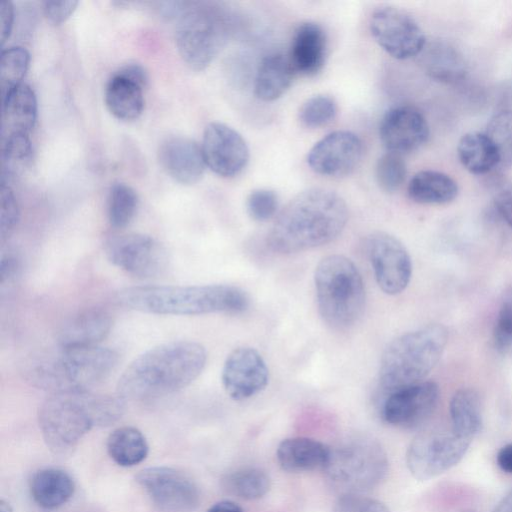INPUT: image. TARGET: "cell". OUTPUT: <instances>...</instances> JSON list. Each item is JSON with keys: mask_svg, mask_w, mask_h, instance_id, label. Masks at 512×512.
Segmentation results:
<instances>
[{"mask_svg": "<svg viewBox=\"0 0 512 512\" xmlns=\"http://www.w3.org/2000/svg\"><path fill=\"white\" fill-rule=\"evenodd\" d=\"M348 220L344 199L326 188L298 193L277 213L267 234V246L278 254H292L336 239Z\"/></svg>", "mask_w": 512, "mask_h": 512, "instance_id": "cell-1", "label": "cell"}, {"mask_svg": "<svg viewBox=\"0 0 512 512\" xmlns=\"http://www.w3.org/2000/svg\"><path fill=\"white\" fill-rule=\"evenodd\" d=\"M207 353L200 343L173 341L158 345L135 358L117 384L123 400L164 396L190 385L203 371Z\"/></svg>", "mask_w": 512, "mask_h": 512, "instance_id": "cell-2", "label": "cell"}, {"mask_svg": "<svg viewBox=\"0 0 512 512\" xmlns=\"http://www.w3.org/2000/svg\"><path fill=\"white\" fill-rule=\"evenodd\" d=\"M122 412L123 399L119 395L60 391L43 401L38 421L48 448L62 455L70 453L91 428L115 422Z\"/></svg>", "mask_w": 512, "mask_h": 512, "instance_id": "cell-3", "label": "cell"}, {"mask_svg": "<svg viewBox=\"0 0 512 512\" xmlns=\"http://www.w3.org/2000/svg\"><path fill=\"white\" fill-rule=\"evenodd\" d=\"M118 300L130 309L158 315L237 314L250 305L243 289L227 284L134 286L121 290Z\"/></svg>", "mask_w": 512, "mask_h": 512, "instance_id": "cell-4", "label": "cell"}, {"mask_svg": "<svg viewBox=\"0 0 512 512\" xmlns=\"http://www.w3.org/2000/svg\"><path fill=\"white\" fill-rule=\"evenodd\" d=\"M118 361L110 348L59 346L29 361L25 373L31 384L50 393L88 390L107 378Z\"/></svg>", "mask_w": 512, "mask_h": 512, "instance_id": "cell-5", "label": "cell"}, {"mask_svg": "<svg viewBox=\"0 0 512 512\" xmlns=\"http://www.w3.org/2000/svg\"><path fill=\"white\" fill-rule=\"evenodd\" d=\"M448 341L441 324H429L395 338L384 350L379 384L389 394L423 381L439 362Z\"/></svg>", "mask_w": 512, "mask_h": 512, "instance_id": "cell-6", "label": "cell"}, {"mask_svg": "<svg viewBox=\"0 0 512 512\" xmlns=\"http://www.w3.org/2000/svg\"><path fill=\"white\" fill-rule=\"evenodd\" d=\"M314 283L318 311L333 329L353 326L362 316L366 292L355 264L339 254L324 257L316 266Z\"/></svg>", "mask_w": 512, "mask_h": 512, "instance_id": "cell-7", "label": "cell"}, {"mask_svg": "<svg viewBox=\"0 0 512 512\" xmlns=\"http://www.w3.org/2000/svg\"><path fill=\"white\" fill-rule=\"evenodd\" d=\"M232 21L217 3H188L180 12L176 28L178 52L188 67L204 70L226 44Z\"/></svg>", "mask_w": 512, "mask_h": 512, "instance_id": "cell-8", "label": "cell"}, {"mask_svg": "<svg viewBox=\"0 0 512 512\" xmlns=\"http://www.w3.org/2000/svg\"><path fill=\"white\" fill-rule=\"evenodd\" d=\"M388 471L379 442L367 437L345 440L330 450L324 469L331 486L342 494H360L378 486Z\"/></svg>", "mask_w": 512, "mask_h": 512, "instance_id": "cell-9", "label": "cell"}, {"mask_svg": "<svg viewBox=\"0 0 512 512\" xmlns=\"http://www.w3.org/2000/svg\"><path fill=\"white\" fill-rule=\"evenodd\" d=\"M470 442L452 429L422 432L407 449V467L417 480L432 479L455 466L464 457Z\"/></svg>", "mask_w": 512, "mask_h": 512, "instance_id": "cell-10", "label": "cell"}, {"mask_svg": "<svg viewBox=\"0 0 512 512\" xmlns=\"http://www.w3.org/2000/svg\"><path fill=\"white\" fill-rule=\"evenodd\" d=\"M369 28L375 42L396 59L418 56L426 44L424 32L417 21L395 6H381L374 10Z\"/></svg>", "mask_w": 512, "mask_h": 512, "instance_id": "cell-11", "label": "cell"}, {"mask_svg": "<svg viewBox=\"0 0 512 512\" xmlns=\"http://www.w3.org/2000/svg\"><path fill=\"white\" fill-rule=\"evenodd\" d=\"M105 253L113 265L142 279L160 276L169 263L164 246L153 237L139 233L122 234L109 239Z\"/></svg>", "mask_w": 512, "mask_h": 512, "instance_id": "cell-12", "label": "cell"}, {"mask_svg": "<svg viewBox=\"0 0 512 512\" xmlns=\"http://www.w3.org/2000/svg\"><path fill=\"white\" fill-rule=\"evenodd\" d=\"M137 483L162 512H192L200 503L195 482L185 473L165 466L140 471Z\"/></svg>", "mask_w": 512, "mask_h": 512, "instance_id": "cell-13", "label": "cell"}, {"mask_svg": "<svg viewBox=\"0 0 512 512\" xmlns=\"http://www.w3.org/2000/svg\"><path fill=\"white\" fill-rule=\"evenodd\" d=\"M368 255L380 289L388 295H397L408 286L412 275L410 255L393 235L375 232L367 240Z\"/></svg>", "mask_w": 512, "mask_h": 512, "instance_id": "cell-14", "label": "cell"}, {"mask_svg": "<svg viewBox=\"0 0 512 512\" xmlns=\"http://www.w3.org/2000/svg\"><path fill=\"white\" fill-rule=\"evenodd\" d=\"M438 399V385L423 380L387 394L381 407V416L390 425L412 428L432 414Z\"/></svg>", "mask_w": 512, "mask_h": 512, "instance_id": "cell-15", "label": "cell"}, {"mask_svg": "<svg viewBox=\"0 0 512 512\" xmlns=\"http://www.w3.org/2000/svg\"><path fill=\"white\" fill-rule=\"evenodd\" d=\"M361 139L350 131H334L310 149L307 162L317 174L342 177L352 173L363 156Z\"/></svg>", "mask_w": 512, "mask_h": 512, "instance_id": "cell-16", "label": "cell"}, {"mask_svg": "<svg viewBox=\"0 0 512 512\" xmlns=\"http://www.w3.org/2000/svg\"><path fill=\"white\" fill-rule=\"evenodd\" d=\"M201 149L206 166L222 177L236 176L249 160V149L243 137L220 122L206 126Z\"/></svg>", "mask_w": 512, "mask_h": 512, "instance_id": "cell-17", "label": "cell"}, {"mask_svg": "<svg viewBox=\"0 0 512 512\" xmlns=\"http://www.w3.org/2000/svg\"><path fill=\"white\" fill-rule=\"evenodd\" d=\"M221 380L229 397L241 401L265 389L269 381V369L256 349L238 347L227 356Z\"/></svg>", "mask_w": 512, "mask_h": 512, "instance_id": "cell-18", "label": "cell"}, {"mask_svg": "<svg viewBox=\"0 0 512 512\" xmlns=\"http://www.w3.org/2000/svg\"><path fill=\"white\" fill-rule=\"evenodd\" d=\"M379 135L389 152L403 154L415 151L429 138V126L424 115L409 105L395 106L383 116Z\"/></svg>", "mask_w": 512, "mask_h": 512, "instance_id": "cell-19", "label": "cell"}, {"mask_svg": "<svg viewBox=\"0 0 512 512\" xmlns=\"http://www.w3.org/2000/svg\"><path fill=\"white\" fill-rule=\"evenodd\" d=\"M158 158L165 172L184 185L197 183L206 167L201 146L185 136L165 138L159 146Z\"/></svg>", "mask_w": 512, "mask_h": 512, "instance_id": "cell-20", "label": "cell"}, {"mask_svg": "<svg viewBox=\"0 0 512 512\" xmlns=\"http://www.w3.org/2000/svg\"><path fill=\"white\" fill-rule=\"evenodd\" d=\"M112 323L107 310L99 307L85 309L62 326L58 335L59 346H97L110 333Z\"/></svg>", "mask_w": 512, "mask_h": 512, "instance_id": "cell-21", "label": "cell"}, {"mask_svg": "<svg viewBox=\"0 0 512 512\" xmlns=\"http://www.w3.org/2000/svg\"><path fill=\"white\" fill-rule=\"evenodd\" d=\"M326 53L327 38L323 28L314 22L299 25L289 57L294 71L305 76L316 75L324 66Z\"/></svg>", "mask_w": 512, "mask_h": 512, "instance_id": "cell-22", "label": "cell"}, {"mask_svg": "<svg viewBox=\"0 0 512 512\" xmlns=\"http://www.w3.org/2000/svg\"><path fill=\"white\" fill-rule=\"evenodd\" d=\"M331 448L324 443L307 438L284 439L277 448L276 457L282 469L288 472L324 470Z\"/></svg>", "mask_w": 512, "mask_h": 512, "instance_id": "cell-23", "label": "cell"}, {"mask_svg": "<svg viewBox=\"0 0 512 512\" xmlns=\"http://www.w3.org/2000/svg\"><path fill=\"white\" fill-rule=\"evenodd\" d=\"M2 136L28 134L37 118V98L33 89L21 83L2 96Z\"/></svg>", "mask_w": 512, "mask_h": 512, "instance_id": "cell-24", "label": "cell"}, {"mask_svg": "<svg viewBox=\"0 0 512 512\" xmlns=\"http://www.w3.org/2000/svg\"><path fill=\"white\" fill-rule=\"evenodd\" d=\"M425 73L443 83H457L465 78L467 66L462 54L445 41L425 44L418 55Z\"/></svg>", "mask_w": 512, "mask_h": 512, "instance_id": "cell-25", "label": "cell"}, {"mask_svg": "<svg viewBox=\"0 0 512 512\" xmlns=\"http://www.w3.org/2000/svg\"><path fill=\"white\" fill-rule=\"evenodd\" d=\"M143 88V84L118 70L105 87V103L108 110L120 120L137 119L144 108Z\"/></svg>", "mask_w": 512, "mask_h": 512, "instance_id": "cell-26", "label": "cell"}, {"mask_svg": "<svg viewBox=\"0 0 512 512\" xmlns=\"http://www.w3.org/2000/svg\"><path fill=\"white\" fill-rule=\"evenodd\" d=\"M75 491L71 475L59 468H44L30 480V493L34 502L45 509H55L70 500Z\"/></svg>", "mask_w": 512, "mask_h": 512, "instance_id": "cell-27", "label": "cell"}, {"mask_svg": "<svg viewBox=\"0 0 512 512\" xmlns=\"http://www.w3.org/2000/svg\"><path fill=\"white\" fill-rule=\"evenodd\" d=\"M407 192L416 203L442 205L452 202L459 188L456 181L443 172L422 170L410 179Z\"/></svg>", "mask_w": 512, "mask_h": 512, "instance_id": "cell-28", "label": "cell"}, {"mask_svg": "<svg viewBox=\"0 0 512 512\" xmlns=\"http://www.w3.org/2000/svg\"><path fill=\"white\" fill-rule=\"evenodd\" d=\"M293 74L289 58L281 54L265 57L255 77V96L265 102L280 98L289 89Z\"/></svg>", "mask_w": 512, "mask_h": 512, "instance_id": "cell-29", "label": "cell"}, {"mask_svg": "<svg viewBox=\"0 0 512 512\" xmlns=\"http://www.w3.org/2000/svg\"><path fill=\"white\" fill-rule=\"evenodd\" d=\"M459 161L470 173L481 175L500 164L498 149L486 133L464 134L457 146Z\"/></svg>", "mask_w": 512, "mask_h": 512, "instance_id": "cell-30", "label": "cell"}, {"mask_svg": "<svg viewBox=\"0 0 512 512\" xmlns=\"http://www.w3.org/2000/svg\"><path fill=\"white\" fill-rule=\"evenodd\" d=\"M449 411L452 430L459 436L471 441L481 431L482 401L476 390L472 388L457 390L451 398Z\"/></svg>", "mask_w": 512, "mask_h": 512, "instance_id": "cell-31", "label": "cell"}, {"mask_svg": "<svg viewBox=\"0 0 512 512\" xmlns=\"http://www.w3.org/2000/svg\"><path fill=\"white\" fill-rule=\"evenodd\" d=\"M145 436L135 427L124 426L115 429L107 439V451L111 459L123 467L141 463L148 455Z\"/></svg>", "mask_w": 512, "mask_h": 512, "instance_id": "cell-32", "label": "cell"}, {"mask_svg": "<svg viewBox=\"0 0 512 512\" xmlns=\"http://www.w3.org/2000/svg\"><path fill=\"white\" fill-rule=\"evenodd\" d=\"M226 492L236 497L255 500L270 489L269 475L259 468H243L226 475L222 480Z\"/></svg>", "mask_w": 512, "mask_h": 512, "instance_id": "cell-33", "label": "cell"}, {"mask_svg": "<svg viewBox=\"0 0 512 512\" xmlns=\"http://www.w3.org/2000/svg\"><path fill=\"white\" fill-rule=\"evenodd\" d=\"M138 195L128 184L114 183L108 196V220L113 228L121 229L129 225L138 208Z\"/></svg>", "mask_w": 512, "mask_h": 512, "instance_id": "cell-34", "label": "cell"}, {"mask_svg": "<svg viewBox=\"0 0 512 512\" xmlns=\"http://www.w3.org/2000/svg\"><path fill=\"white\" fill-rule=\"evenodd\" d=\"M33 148L28 134L3 137L2 179L21 174L32 162Z\"/></svg>", "mask_w": 512, "mask_h": 512, "instance_id": "cell-35", "label": "cell"}, {"mask_svg": "<svg viewBox=\"0 0 512 512\" xmlns=\"http://www.w3.org/2000/svg\"><path fill=\"white\" fill-rule=\"evenodd\" d=\"M30 54L20 46L2 50L0 60V86L4 96L11 89L22 83L29 68Z\"/></svg>", "mask_w": 512, "mask_h": 512, "instance_id": "cell-36", "label": "cell"}, {"mask_svg": "<svg viewBox=\"0 0 512 512\" xmlns=\"http://www.w3.org/2000/svg\"><path fill=\"white\" fill-rule=\"evenodd\" d=\"M406 174V164L400 154L387 152L376 163V181L385 192L397 191L404 183Z\"/></svg>", "mask_w": 512, "mask_h": 512, "instance_id": "cell-37", "label": "cell"}, {"mask_svg": "<svg viewBox=\"0 0 512 512\" xmlns=\"http://www.w3.org/2000/svg\"><path fill=\"white\" fill-rule=\"evenodd\" d=\"M486 134L498 149L500 164L512 165V110L495 114L487 124Z\"/></svg>", "mask_w": 512, "mask_h": 512, "instance_id": "cell-38", "label": "cell"}, {"mask_svg": "<svg viewBox=\"0 0 512 512\" xmlns=\"http://www.w3.org/2000/svg\"><path fill=\"white\" fill-rule=\"evenodd\" d=\"M337 104L329 95L319 94L307 99L299 110V120L308 128H319L336 116Z\"/></svg>", "mask_w": 512, "mask_h": 512, "instance_id": "cell-39", "label": "cell"}, {"mask_svg": "<svg viewBox=\"0 0 512 512\" xmlns=\"http://www.w3.org/2000/svg\"><path fill=\"white\" fill-rule=\"evenodd\" d=\"M278 205L277 194L264 188L251 191L246 199L248 215L258 222H265L277 215Z\"/></svg>", "mask_w": 512, "mask_h": 512, "instance_id": "cell-40", "label": "cell"}, {"mask_svg": "<svg viewBox=\"0 0 512 512\" xmlns=\"http://www.w3.org/2000/svg\"><path fill=\"white\" fill-rule=\"evenodd\" d=\"M0 239L3 243L14 231L19 221V207L9 185L1 183Z\"/></svg>", "mask_w": 512, "mask_h": 512, "instance_id": "cell-41", "label": "cell"}, {"mask_svg": "<svg viewBox=\"0 0 512 512\" xmlns=\"http://www.w3.org/2000/svg\"><path fill=\"white\" fill-rule=\"evenodd\" d=\"M496 348L505 352L512 346V295L503 300L494 327Z\"/></svg>", "mask_w": 512, "mask_h": 512, "instance_id": "cell-42", "label": "cell"}, {"mask_svg": "<svg viewBox=\"0 0 512 512\" xmlns=\"http://www.w3.org/2000/svg\"><path fill=\"white\" fill-rule=\"evenodd\" d=\"M331 512H390L379 500L361 494H342L336 500Z\"/></svg>", "mask_w": 512, "mask_h": 512, "instance_id": "cell-43", "label": "cell"}, {"mask_svg": "<svg viewBox=\"0 0 512 512\" xmlns=\"http://www.w3.org/2000/svg\"><path fill=\"white\" fill-rule=\"evenodd\" d=\"M493 201L494 205L512 229V182L507 180H500L495 183L493 190Z\"/></svg>", "mask_w": 512, "mask_h": 512, "instance_id": "cell-44", "label": "cell"}, {"mask_svg": "<svg viewBox=\"0 0 512 512\" xmlns=\"http://www.w3.org/2000/svg\"><path fill=\"white\" fill-rule=\"evenodd\" d=\"M79 4L76 0H51L43 2V11L47 19L58 25L65 22Z\"/></svg>", "mask_w": 512, "mask_h": 512, "instance_id": "cell-45", "label": "cell"}, {"mask_svg": "<svg viewBox=\"0 0 512 512\" xmlns=\"http://www.w3.org/2000/svg\"><path fill=\"white\" fill-rule=\"evenodd\" d=\"M14 21V7L11 1L4 0L0 4V41L1 45L8 40L11 35Z\"/></svg>", "mask_w": 512, "mask_h": 512, "instance_id": "cell-46", "label": "cell"}, {"mask_svg": "<svg viewBox=\"0 0 512 512\" xmlns=\"http://www.w3.org/2000/svg\"><path fill=\"white\" fill-rule=\"evenodd\" d=\"M19 268L18 260L15 256L8 254L2 256L0 261V282L4 285L6 282L11 281L17 274Z\"/></svg>", "mask_w": 512, "mask_h": 512, "instance_id": "cell-47", "label": "cell"}, {"mask_svg": "<svg viewBox=\"0 0 512 512\" xmlns=\"http://www.w3.org/2000/svg\"><path fill=\"white\" fill-rule=\"evenodd\" d=\"M496 460L501 470L512 474V443L503 446L498 451Z\"/></svg>", "mask_w": 512, "mask_h": 512, "instance_id": "cell-48", "label": "cell"}, {"mask_svg": "<svg viewBox=\"0 0 512 512\" xmlns=\"http://www.w3.org/2000/svg\"><path fill=\"white\" fill-rule=\"evenodd\" d=\"M206 512H243V510L236 503L224 500L215 503Z\"/></svg>", "mask_w": 512, "mask_h": 512, "instance_id": "cell-49", "label": "cell"}, {"mask_svg": "<svg viewBox=\"0 0 512 512\" xmlns=\"http://www.w3.org/2000/svg\"><path fill=\"white\" fill-rule=\"evenodd\" d=\"M493 512H512V491L502 499Z\"/></svg>", "mask_w": 512, "mask_h": 512, "instance_id": "cell-50", "label": "cell"}, {"mask_svg": "<svg viewBox=\"0 0 512 512\" xmlns=\"http://www.w3.org/2000/svg\"><path fill=\"white\" fill-rule=\"evenodd\" d=\"M0 512H12V509H11V506L9 505V503L5 502L4 500H1Z\"/></svg>", "mask_w": 512, "mask_h": 512, "instance_id": "cell-51", "label": "cell"}, {"mask_svg": "<svg viewBox=\"0 0 512 512\" xmlns=\"http://www.w3.org/2000/svg\"><path fill=\"white\" fill-rule=\"evenodd\" d=\"M464 512H473V511H464Z\"/></svg>", "mask_w": 512, "mask_h": 512, "instance_id": "cell-52", "label": "cell"}]
</instances>
